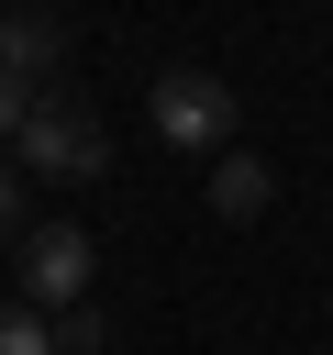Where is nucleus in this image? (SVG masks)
<instances>
[{"mask_svg":"<svg viewBox=\"0 0 333 355\" xmlns=\"http://www.w3.org/2000/svg\"><path fill=\"white\" fill-rule=\"evenodd\" d=\"M22 178H56V189H78V178H100L111 166V133L89 122V100H67V89H44L33 111H22Z\"/></svg>","mask_w":333,"mask_h":355,"instance_id":"1","label":"nucleus"},{"mask_svg":"<svg viewBox=\"0 0 333 355\" xmlns=\"http://www.w3.org/2000/svg\"><path fill=\"white\" fill-rule=\"evenodd\" d=\"M144 111H155V133H166L178 155H222V144H233V89H222L211 67H166V78L144 89Z\"/></svg>","mask_w":333,"mask_h":355,"instance_id":"2","label":"nucleus"},{"mask_svg":"<svg viewBox=\"0 0 333 355\" xmlns=\"http://www.w3.org/2000/svg\"><path fill=\"white\" fill-rule=\"evenodd\" d=\"M89 266H100V244H89L78 222H33V233H22V288H11V300L56 322V311L89 300Z\"/></svg>","mask_w":333,"mask_h":355,"instance_id":"3","label":"nucleus"},{"mask_svg":"<svg viewBox=\"0 0 333 355\" xmlns=\"http://www.w3.org/2000/svg\"><path fill=\"white\" fill-rule=\"evenodd\" d=\"M56 67H67V22H56V11H0V78L44 89Z\"/></svg>","mask_w":333,"mask_h":355,"instance_id":"4","label":"nucleus"},{"mask_svg":"<svg viewBox=\"0 0 333 355\" xmlns=\"http://www.w3.org/2000/svg\"><path fill=\"white\" fill-rule=\"evenodd\" d=\"M266 200H278V178H266V155H244V144H222V155H211V211H222V222H255Z\"/></svg>","mask_w":333,"mask_h":355,"instance_id":"5","label":"nucleus"},{"mask_svg":"<svg viewBox=\"0 0 333 355\" xmlns=\"http://www.w3.org/2000/svg\"><path fill=\"white\" fill-rule=\"evenodd\" d=\"M44 333H56V355H100V344H111V322H100L89 300H78V311H56Z\"/></svg>","mask_w":333,"mask_h":355,"instance_id":"6","label":"nucleus"},{"mask_svg":"<svg viewBox=\"0 0 333 355\" xmlns=\"http://www.w3.org/2000/svg\"><path fill=\"white\" fill-rule=\"evenodd\" d=\"M0 355H56V333H44V311H22V300H0Z\"/></svg>","mask_w":333,"mask_h":355,"instance_id":"7","label":"nucleus"},{"mask_svg":"<svg viewBox=\"0 0 333 355\" xmlns=\"http://www.w3.org/2000/svg\"><path fill=\"white\" fill-rule=\"evenodd\" d=\"M33 100H44V89H22V78H0V144L22 133V111H33Z\"/></svg>","mask_w":333,"mask_h":355,"instance_id":"8","label":"nucleus"},{"mask_svg":"<svg viewBox=\"0 0 333 355\" xmlns=\"http://www.w3.org/2000/svg\"><path fill=\"white\" fill-rule=\"evenodd\" d=\"M11 233H22V178L0 166V244H11Z\"/></svg>","mask_w":333,"mask_h":355,"instance_id":"9","label":"nucleus"}]
</instances>
